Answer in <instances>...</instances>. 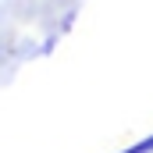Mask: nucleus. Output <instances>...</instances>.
I'll use <instances>...</instances> for the list:
<instances>
[]
</instances>
